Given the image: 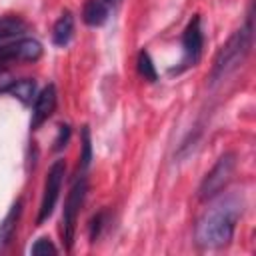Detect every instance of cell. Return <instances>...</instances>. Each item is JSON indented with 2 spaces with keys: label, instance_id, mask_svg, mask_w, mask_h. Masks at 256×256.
I'll return each instance as SVG.
<instances>
[{
  "label": "cell",
  "instance_id": "1",
  "mask_svg": "<svg viewBox=\"0 0 256 256\" xmlns=\"http://www.w3.org/2000/svg\"><path fill=\"white\" fill-rule=\"evenodd\" d=\"M242 198L238 194H218L212 204L202 212L194 226V240L200 248L214 250L230 244L236 232V224L242 216Z\"/></svg>",
  "mask_w": 256,
  "mask_h": 256
},
{
  "label": "cell",
  "instance_id": "2",
  "mask_svg": "<svg viewBox=\"0 0 256 256\" xmlns=\"http://www.w3.org/2000/svg\"><path fill=\"white\" fill-rule=\"evenodd\" d=\"M252 40H254V26H252V12H248L244 26H240L220 46V50H218V54L214 58L212 70H210V80L212 82H220L228 74H232L238 66H242V62L250 54Z\"/></svg>",
  "mask_w": 256,
  "mask_h": 256
},
{
  "label": "cell",
  "instance_id": "3",
  "mask_svg": "<svg viewBox=\"0 0 256 256\" xmlns=\"http://www.w3.org/2000/svg\"><path fill=\"white\" fill-rule=\"evenodd\" d=\"M86 192H88L86 174H76V180L70 186V192L66 196L64 208H62L60 236H62V244H64L66 250H72V246H74L76 224H78V216H80V210H82L84 200H86Z\"/></svg>",
  "mask_w": 256,
  "mask_h": 256
},
{
  "label": "cell",
  "instance_id": "4",
  "mask_svg": "<svg viewBox=\"0 0 256 256\" xmlns=\"http://www.w3.org/2000/svg\"><path fill=\"white\" fill-rule=\"evenodd\" d=\"M236 170V154L234 152H226L222 154L216 164L206 172V176L202 178L200 186H198V198L202 202H208L212 200L214 196H218L226 186L228 182L232 180V174Z\"/></svg>",
  "mask_w": 256,
  "mask_h": 256
},
{
  "label": "cell",
  "instance_id": "5",
  "mask_svg": "<svg viewBox=\"0 0 256 256\" xmlns=\"http://www.w3.org/2000/svg\"><path fill=\"white\" fill-rule=\"evenodd\" d=\"M66 176V160L58 158L50 164L46 178H44V188H42V198H40V208H38V216H36V224L42 226L54 212L58 196H60V188Z\"/></svg>",
  "mask_w": 256,
  "mask_h": 256
},
{
  "label": "cell",
  "instance_id": "6",
  "mask_svg": "<svg viewBox=\"0 0 256 256\" xmlns=\"http://www.w3.org/2000/svg\"><path fill=\"white\" fill-rule=\"evenodd\" d=\"M202 48H204V32H202V18L200 14H194L184 32H182V58L178 62V66L170 68V72L180 74L186 68H192L198 64L200 56H202Z\"/></svg>",
  "mask_w": 256,
  "mask_h": 256
},
{
  "label": "cell",
  "instance_id": "7",
  "mask_svg": "<svg viewBox=\"0 0 256 256\" xmlns=\"http://www.w3.org/2000/svg\"><path fill=\"white\" fill-rule=\"evenodd\" d=\"M56 104H58V92H56V86L54 84H48L44 86L36 98H34V104H32V116H30V130H38L56 110Z\"/></svg>",
  "mask_w": 256,
  "mask_h": 256
},
{
  "label": "cell",
  "instance_id": "8",
  "mask_svg": "<svg viewBox=\"0 0 256 256\" xmlns=\"http://www.w3.org/2000/svg\"><path fill=\"white\" fill-rule=\"evenodd\" d=\"M20 216H22V200H16L10 206V210L6 212V216L0 220V250H4L12 242L18 222H20Z\"/></svg>",
  "mask_w": 256,
  "mask_h": 256
},
{
  "label": "cell",
  "instance_id": "9",
  "mask_svg": "<svg viewBox=\"0 0 256 256\" xmlns=\"http://www.w3.org/2000/svg\"><path fill=\"white\" fill-rule=\"evenodd\" d=\"M108 12H110V4L106 0H86L82 8V20L86 26L98 28L108 20Z\"/></svg>",
  "mask_w": 256,
  "mask_h": 256
},
{
  "label": "cell",
  "instance_id": "10",
  "mask_svg": "<svg viewBox=\"0 0 256 256\" xmlns=\"http://www.w3.org/2000/svg\"><path fill=\"white\" fill-rule=\"evenodd\" d=\"M72 36H74V16H72L70 10H64L52 26V42L56 46L64 48V46L70 44Z\"/></svg>",
  "mask_w": 256,
  "mask_h": 256
},
{
  "label": "cell",
  "instance_id": "11",
  "mask_svg": "<svg viewBox=\"0 0 256 256\" xmlns=\"http://www.w3.org/2000/svg\"><path fill=\"white\" fill-rule=\"evenodd\" d=\"M28 30V24L20 18V16H14V14H6L0 18V46L4 42H10L14 38H20V36H26L24 32Z\"/></svg>",
  "mask_w": 256,
  "mask_h": 256
},
{
  "label": "cell",
  "instance_id": "12",
  "mask_svg": "<svg viewBox=\"0 0 256 256\" xmlns=\"http://www.w3.org/2000/svg\"><path fill=\"white\" fill-rule=\"evenodd\" d=\"M8 94H12L14 98H18L22 104H32V100L36 98V80L34 78H20V80H12L6 88Z\"/></svg>",
  "mask_w": 256,
  "mask_h": 256
},
{
  "label": "cell",
  "instance_id": "13",
  "mask_svg": "<svg viewBox=\"0 0 256 256\" xmlns=\"http://www.w3.org/2000/svg\"><path fill=\"white\" fill-rule=\"evenodd\" d=\"M136 70H138L140 78H144L146 82H156V80H158V72H156V66H154L152 56L148 54V50H140V52H138Z\"/></svg>",
  "mask_w": 256,
  "mask_h": 256
},
{
  "label": "cell",
  "instance_id": "14",
  "mask_svg": "<svg viewBox=\"0 0 256 256\" xmlns=\"http://www.w3.org/2000/svg\"><path fill=\"white\" fill-rule=\"evenodd\" d=\"M80 144H82V150H80L78 174H86V170H88V166H90V162H92V140H90V128H88V126H82Z\"/></svg>",
  "mask_w": 256,
  "mask_h": 256
},
{
  "label": "cell",
  "instance_id": "15",
  "mask_svg": "<svg viewBox=\"0 0 256 256\" xmlns=\"http://www.w3.org/2000/svg\"><path fill=\"white\" fill-rule=\"evenodd\" d=\"M104 228H106V210H100L98 214H94V216H92V220H90V226H88L90 242H96V240L102 236Z\"/></svg>",
  "mask_w": 256,
  "mask_h": 256
},
{
  "label": "cell",
  "instance_id": "16",
  "mask_svg": "<svg viewBox=\"0 0 256 256\" xmlns=\"http://www.w3.org/2000/svg\"><path fill=\"white\" fill-rule=\"evenodd\" d=\"M56 254L58 252V246L48 238V236H42V238H38L32 246H30V254Z\"/></svg>",
  "mask_w": 256,
  "mask_h": 256
},
{
  "label": "cell",
  "instance_id": "17",
  "mask_svg": "<svg viewBox=\"0 0 256 256\" xmlns=\"http://www.w3.org/2000/svg\"><path fill=\"white\" fill-rule=\"evenodd\" d=\"M70 134H72V130H70L68 124H58V134H56V138H54V146H52V150H54V152L64 150L66 144H68V140H70Z\"/></svg>",
  "mask_w": 256,
  "mask_h": 256
},
{
  "label": "cell",
  "instance_id": "18",
  "mask_svg": "<svg viewBox=\"0 0 256 256\" xmlns=\"http://www.w3.org/2000/svg\"><path fill=\"white\" fill-rule=\"evenodd\" d=\"M106 2H108V4H112V2H116V0H106Z\"/></svg>",
  "mask_w": 256,
  "mask_h": 256
}]
</instances>
